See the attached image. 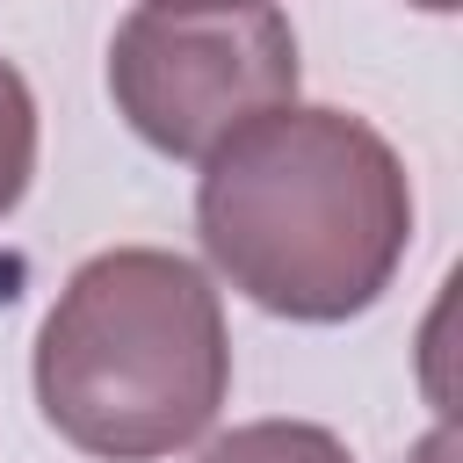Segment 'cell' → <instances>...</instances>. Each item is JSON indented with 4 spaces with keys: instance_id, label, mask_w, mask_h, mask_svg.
I'll return each instance as SVG.
<instances>
[{
    "instance_id": "obj_1",
    "label": "cell",
    "mask_w": 463,
    "mask_h": 463,
    "mask_svg": "<svg viewBox=\"0 0 463 463\" xmlns=\"http://www.w3.org/2000/svg\"><path fill=\"white\" fill-rule=\"evenodd\" d=\"M195 239L260 311L340 326L391 289L412 246V181L362 116L282 101L203 159Z\"/></svg>"
},
{
    "instance_id": "obj_3",
    "label": "cell",
    "mask_w": 463,
    "mask_h": 463,
    "mask_svg": "<svg viewBox=\"0 0 463 463\" xmlns=\"http://www.w3.org/2000/svg\"><path fill=\"white\" fill-rule=\"evenodd\" d=\"M109 94L152 152L203 166L297 101V29L275 0H137L109 36Z\"/></svg>"
},
{
    "instance_id": "obj_6",
    "label": "cell",
    "mask_w": 463,
    "mask_h": 463,
    "mask_svg": "<svg viewBox=\"0 0 463 463\" xmlns=\"http://www.w3.org/2000/svg\"><path fill=\"white\" fill-rule=\"evenodd\" d=\"M412 7H427V14H456L463 0H412Z\"/></svg>"
},
{
    "instance_id": "obj_4",
    "label": "cell",
    "mask_w": 463,
    "mask_h": 463,
    "mask_svg": "<svg viewBox=\"0 0 463 463\" xmlns=\"http://www.w3.org/2000/svg\"><path fill=\"white\" fill-rule=\"evenodd\" d=\"M195 463H354V456H347V441L333 427H311V420H253V427L217 434Z\"/></svg>"
},
{
    "instance_id": "obj_5",
    "label": "cell",
    "mask_w": 463,
    "mask_h": 463,
    "mask_svg": "<svg viewBox=\"0 0 463 463\" xmlns=\"http://www.w3.org/2000/svg\"><path fill=\"white\" fill-rule=\"evenodd\" d=\"M29 174H36V94H29V80L0 58V217L22 203Z\"/></svg>"
},
{
    "instance_id": "obj_2",
    "label": "cell",
    "mask_w": 463,
    "mask_h": 463,
    "mask_svg": "<svg viewBox=\"0 0 463 463\" xmlns=\"http://www.w3.org/2000/svg\"><path fill=\"white\" fill-rule=\"evenodd\" d=\"M232 391L210 275L166 246H109L72 268L36 333V405L94 463L188 449Z\"/></svg>"
}]
</instances>
